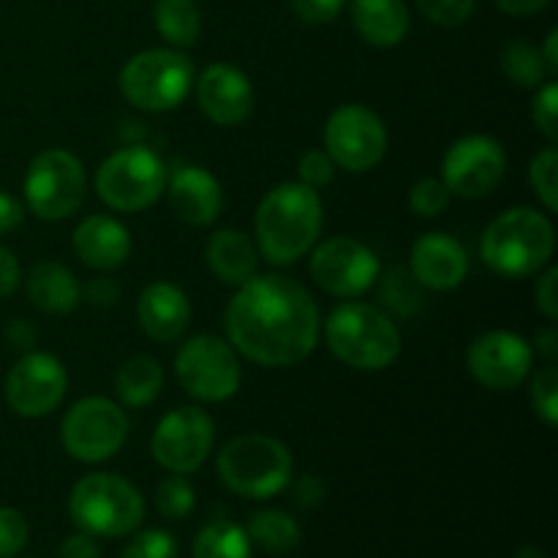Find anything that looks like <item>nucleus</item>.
Listing matches in <instances>:
<instances>
[{
	"instance_id": "1",
	"label": "nucleus",
	"mask_w": 558,
	"mask_h": 558,
	"mask_svg": "<svg viewBox=\"0 0 558 558\" xmlns=\"http://www.w3.org/2000/svg\"><path fill=\"white\" fill-rule=\"evenodd\" d=\"M234 352L262 368H289L319 343V308L308 289L281 272H256L223 311Z\"/></svg>"
},
{
	"instance_id": "2",
	"label": "nucleus",
	"mask_w": 558,
	"mask_h": 558,
	"mask_svg": "<svg viewBox=\"0 0 558 558\" xmlns=\"http://www.w3.org/2000/svg\"><path fill=\"white\" fill-rule=\"evenodd\" d=\"M325 223L319 191L300 180L278 183L262 196L254 216V243L272 267H289L311 254Z\"/></svg>"
},
{
	"instance_id": "3",
	"label": "nucleus",
	"mask_w": 558,
	"mask_h": 558,
	"mask_svg": "<svg viewBox=\"0 0 558 558\" xmlns=\"http://www.w3.org/2000/svg\"><path fill=\"white\" fill-rule=\"evenodd\" d=\"M556 251L554 223L534 207H510L485 227L480 256L499 278L521 281L548 267Z\"/></svg>"
},
{
	"instance_id": "4",
	"label": "nucleus",
	"mask_w": 558,
	"mask_h": 558,
	"mask_svg": "<svg viewBox=\"0 0 558 558\" xmlns=\"http://www.w3.org/2000/svg\"><path fill=\"white\" fill-rule=\"evenodd\" d=\"M325 341L354 371H385L401 354V330L390 314L360 300L332 308L325 322Z\"/></svg>"
},
{
	"instance_id": "5",
	"label": "nucleus",
	"mask_w": 558,
	"mask_h": 558,
	"mask_svg": "<svg viewBox=\"0 0 558 558\" xmlns=\"http://www.w3.org/2000/svg\"><path fill=\"white\" fill-rule=\"evenodd\" d=\"M294 458L281 439L267 434L234 436L218 452V477L232 494L265 501L289 488Z\"/></svg>"
},
{
	"instance_id": "6",
	"label": "nucleus",
	"mask_w": 558,
	"mask_h": 558,
	"mask_svg": "<svg viewBox=\"0 0 558 558\" xmlns=\"http://www.w3.org/2000/svg\"><path fill=\"white\" fill-rule=\"evenodd\" d=\"M69 515L80 532L90 537H125L145 521V499L140 488L118 474H87L71 488Z\"/></svg>"
},
{
	"instance_id": "7",
	"label": "nucleus",
	"mask_w": 558,
	"mask_h": 558,
	"mask_svg": "<svg viewBox=\"0 0 558 558\" xmlns=\"http://www.w3.org/2000/svg\"><path fill=\"white\" fill-rule=\"evenodd\" d=\"M194 63L178 49L136 52L120 71V93L142 112H172L194 90Z\"/></svg>"
},
{
	"instance_id": "8",
	"label": "nucleus",
	"mask_w": 558,
	"mask_h": 558,
	"mask_svg": "<svg viewBox=\"0 0 558 558\" xmlns=\"http://www.w3.org/2000/svg\"><path fill=\"white\" fill-rule=\"evenodd\" d=\"M167 178V163L156 150L120 147L96 169V194L109 210L142 213L161 199Z\"/></svg>"
},
{
	"instance_id": "9",
	"label": "nucleus",
	"mask_w": 558,
	"mask_h": 558,
	"mask_svg": "<svg viewBox=\"0 0 558 558\" xmlns=\"http://www.w3.org/2000/svg\"><path fill=\"white\" fill-rule=\"evenodd\" d=\"M27 210L41 221H63L71 218L85 202L87 178L80 158L63 147L41 150L25 172Z\"/></svg>"
},
{
	"instance_id": "10",
	"label": "nucleus",
	"mask_w": 558,
	"mask_h": 558,
	"mask_svg": "<svg viewBox=\"0 0 558 558\" xmlns=\"http://www.w3.org/2000/svg\"><path fill=\"white\" fill-rule=\"evenodd\" d=\"M129 441V417L120 403L104 396H87L71 403L60 423V445L80 463H104Z\"/></svg>"
},
{
	"instance_id": "11",
	"label": "nucleus",
	"mask_w": 558,
	"mask_h": 558,
	"mask_svg": "<svg viewBox=\"0 0 558 558\" xmlns=\"http://www.w3.org/2000/svg\"><path fill=\"white\" fill-rule=\"evenodd\" d=\"M174 376L194 401L223 403L238 396L243 368L238 352L218 336H194L174 357Z\"/></svg>"
},
{
	"instance_id": "12",
	"label": "nucleus",
	"mask_w": 558,
	"mask_h": 558,
	"mask_svg": "<svg viewBox=\"0 0 558 558\" xmlns=\"http://www.w3.org/2000/svg\"><path fill=\"white\" fill-rule=\"evenodd\" d=\"M387 125L363 104H341L325 123V150L343 172H371L387 156Z\"/></svg>"
},
{
	"instance_id": "13",
	"label": "nucleus",
	"mask_w": 558,
	"mask_h": 558,
	"mask_svg": "<svg viewBox=\"0 0 558 558\" xmlns=\"http://www.w3.org/2000/svg\"><path fill=\"white\" fill-rule=\"evenodd\" d=\"M381 262L360 240L338 234L311 248V278L338 300H357L379 281Z\"/></svg>"
},
{
	"instance_id": "14",
	"label": "nucleus",
	"mask_w": 558,
	"mask_h": 558,
	"mask_svg": "<svg viewBox=\"0 0 558 558\" xmlns=\"http://www.w3.org/2000/svg\"><path fill=\"white\" fill-rule=\"evenodd\" d=\"M216 445V423L199 407H178L158 420L150 452L172 474H194L205 466Z\"/></svg>"
},
{
	"instance_id": "15",
	"label": "nucleus",
	"mask_w": 558,
	"mask_h": 558,
	"mask_svg": "<svg viewBox=\"0 0 558 558\" xmlns=\"http://www.w3.org/2000/svg\"><path fill=\"white\" fill-rule=\"evenodd\" d=\"M507 172V153L494 136L466 134L447 147L441 158V180L452 196L485 199L499 189Z\"/></svg>"
},
{
	"instance_id": "16",
	"label": "nucleus",
	"mask_w": 558,
	"mask_h": 558,
	"mask_svg": "<svg viewBox=\"0 0 558 558\" xmlns=\"http://www.w3.org/2000/svg\"><path fill=\"white\" fill-rule=\"evenodd\" d=\"M69 390V374L63 363L49 352H27L5 376V403L25 420L52 414Z\"/></svg>"
},
{
	"instance_id": "17",
	"label": "nucleus",
	"mask_w": 558,
	"mask_h": 558,
	"mask_svg": "<svg viewBox=\"0 0 558 558\" xmlns=\"http://www.w3.org/2000/svg\"><path fill=\"white\" fill-rule=\"evenodd\" d=\"M534 349L510 330H488L469 343L466 368L485 390L507 392L521 387L532 374Z\"/></svg>"
},
{
	"instance_id": "18",
	"label": "nucleus",
	"mask_w": 558,
	"mask_h": 558,
	"mask_svg": "<svg viewBox=\"0 0 558 558\" xmlns=\"http://www.w3.org/2000/svg\"><path fill=\"white\" fill-rule=\"evenodd\" d=\"M196 104L210 123L221 129L245 123L254 112V87L251 80L232 63H213L194 80Z\"/></svg>"
},
{
	"instance_id": "19",
	"label": "nucleus",
	"mask_w": 558,
	"mask_h": 558,
	"mask_svg": "<svg viewBox=\"0 0 558 558\" xmlns=\"http://www.w3.org/2000/svg\"><path fill=\"white\" fill-rule=\"evenodd\" d=\"M409 272L430 292L458 289L469 276V254L458 238L447 232H425L412 245Z\"/></svg>"
},
{
	"instance_id": "20",
	"label": "nucleus",
	"mask_w": 558,
	"mask_h": 558,
	"mask_svg": "<svg viewBox=\"0 0 558 558\" xmlns=\"http://www.w3.org/2000/svg\"><path fill=\"white\" fill-rule=\"evenodd\" d=\"M167 199L189 227H210L223 210L221 183L202 167H180L167 178Z\"/></svg>"
},
{
	"instance_id": "21",
	"label": "nucleus",
	"mask_w": 558,
	"mask_h": 558,
	"mask_svg": "<svg viewBox=\"0 0 558 558\" xmlns=\"http://www.w3.org/2000/svg\"><path fill=\"white\" fill-rule=\"evenodd\" d=\"M136 322L156 343H174L191 325L189 294L169 281H153L136 300Z\"/></svg>"
},
{
	"instance_id": "22",
	"label": "nucleus",
	"mask_w": 558,
	"mask_h": 558,
	"mask_svg": "<svg viewBox=\"0 0 558 558\" xmlns=\"http://www.w3.org/2000/svg\"><path fill=\"white\" fill-rule=\"evenodd\" d=\"M71 248L76 259L90 270L112 272L123 267L131 256V232L112 216H87L76 223L71 234Z\"/></svg>"
},
{
	"instance_id": "23",
	"label": "nucleus",
	"mask_w": 558,
	"mask_h": 558,
	"mask_svg": "<svg viewBox=\"0 0 558 558\" xmlns=\"http://www.w3.org/2000/svg\"><path fill=\"white\" fill-rule=\"evenodd\" d=\"M205 259L213 276L227 287H243L259 272V248L243 229H218L205 245Z\"/></svg>"
},
{
	"instance_id": "24",
	"label": "nucleus",
	"mask_w": 558,
	"mask_h": 558,
	"mask_svg": "<svg viewBox=\"0 0 558 558\" xmlns=\"http://www.w3.org/2000/svg\"><path fill=\"white\" fill-rule=\"evenodd\" d=\"M27 300L36 305L38 311L52 316L71 314L82 300V287L76 281L74 272L63 265V262L44 259L31 267L25 278Z\"/></svg>"
},
{
	"instance_id": "25",
	"label": "nucleus",
	"mask_w": 558,
	"mask_h": 558,
	"mask_svg": "<svg viewBox=\"0 0 558 558\" xmlns=\"http://www.w3.org/2000/svg\"><path fill=\"white\" fill-rule=\"evenodd\" d=\"M352 22L360 38L379 49L398 47L409 33L403 0H352Z\"/></svg>"
},
{
	"instance_id": "26",
	"label": "nucleus",
	"mask_w": 558,
	"mask_h": 558,
	"mask_svg": "<svg viewBox=\"0 0 558 558\" xmlns=\"http://www.w3.org/2000/svg\"><path fill=\"white\" fill-rule=\"evenodd\" d=\"M163 387V365L156 357H136L125 360L114 374V396L123 407L145 409L161 396Z\"/></svg>"
},
{
	"instance_id": "27",
	"label": "nucleus",
	"mask_w": 558,
	"mask_h": 558,
	"mask_svg": "<svg viewBox=\"0 0 558 558\" xmlns=\"http://www.w3.org/2000/svg\"><path fill=\"white\" fill-rule=\"evenodd\" d=\"M251 545H259L265 554H292L300 545V526L289 512L283 510H259L248 518Z\"/></svg>"
},
{
	"instance_id": "28",
	"label": "nucleus",
	"mask_w": 558,
	"mask_h": 558,
	"mask_svg": "<svg viewBox=\"0 0 558 558\" xmlns=\"http://www.w3.org/2000/svg\"><path fill=\"white\" fill-rule=\"evenodd\" d=\"M156 27L172 47H191L202 33V14L194 0H158Z\"/></svg>"
},
{
	"instance_id": "29",
	"label": "nucleus",
	"mask_w": 558,
	"mask_h": 558,
	"mask_svg": "<svg viewBox=\"0 0 558 558\" xmlns=\"http://www.w3.org/2000/svg\"><path fill=\"white\" fill-rule=\"evenodd\" d=\"M194 558H251V539L232 521H213L196 534Z\"/></svg>"
},
{
	"instance_id": "30",
	"label": "nucleus",
	"mask_w": 558,
	"mask_h": 558,
	"mask_svg": "<svg viewBox=\"0 0 558 558\" xmlns=\"http://www.w3.org/2000/svg\"><path fill=\"white\" fill-rule=\"evenodd\" d=\"M501 71H505V76L512 85L534 87V90H537L539 85H545L550 76L539 49L532 47L529 41L507 44L505 52H501Z\"/></svg>"
},
{
	"instance_id": "31",
	"label": "nucleus",
	"mask_w": 558,
	"mask_h": 558,
	"mask_svg": "<svg viewBox=\"0 0 558 558\" xmlns=\"http://www.w3.org/2000/svg\"><path fill=\"white\" fill-rule=\"evenodd\" d=\"M379 298L392 314L414 316L423 308V287L414 281L407 267H390V270H385V276L379 272Z\"/></svg>"
},
{
	"instance_id": "32",
	"label": "nucleus",
	"mask_w": 558,
	"mask_h": 558,
	"mask_svg": "<svg viewBox=\"0 0 558 558\" xmlns=\"http://www.w3.org/2000/svg\"><path fill=\"white\" fill-rule=\"evenodd\" d=\"M156 507L167 521H183V518H189L194 512L196 490L185 480V474H172V477L158 483Z\"/></svg>"
},
{
	"instance_id": "33",
	"label": "nucleus",
	"mask_w": 558,
	"mask_h": 558,
	"mask_svg": "<svg viewBox=\"0 0 558 558\" xmlns=\"http://www.w3.org/2000/svg\"><path fill=\"white\" fill-rule=\"evenodd\" d=\"M529 183H532L534 194L543 202L545 210H558V150L554 145L543 147L537 156L529 163Z\"/></svg>"
},
{
	"instance_id": "34",
	"label": "nucleus",
	"mask_w": 558,
	"mask_h": 558,
	"mask_svg": "<svg viewBox=\"0 0 558 558\" xmlns=\"http://www.w3.org/2000/svg\"><path fill=\"white\" fill-rule=\"evenodd\" d=\"M452 194L441 178H423L409 191V207L420 218H436L447 210Z\"/></svg>"
},
{
	"instance_id": "35",
	"label": "nucleus",
	"mask_w": 558,
	"mask_h": 558,
	"mask_svg": "<svg viewBox=\"0 0 558 558\" xmlns=\"http://www.w3.org/2000/svg\"><path fill=\"white\" fill-rule=\"evenodd\" d=\"M532 407L534 414L543 420L548 428L558 425V368L554 363L537 371L532 379Z\"/></svg>"
},
{
	"instance_id": "36",
	"label": "nucleus",
	"mask_w": 558,
	"mask_h": 558,
	"mask_svg": "<svg viewBox=\"0 0 558 558\" xmlns=\"http://www.w3.org/2000/svg\"><path fill=\"white\" fill-rule=\"evenodd\" d=\"M120 558H178V539L163 529H145L125 543Z\"/></svg>"
},
{
	"instance_id": "37",
	"label": "nucleus",
	"mask_w": 558,
	"mask_h": 558,
	"mask_svg": "<svg viewBox=\"0 0 558 558\" xmlns=\"http://www.w3.org/2000/svg\"><path fill=\"white\" fill-rule=\"evenodd\" d=\"M31 526L14 507H0V558H14L25 550Z\"/></svg>"
},
{
	"instance_id": "38",
	"label": "nucleus",
	"mask_w": 558,
	"mask_h": 558,
	"mask_svg": "<svg viewBox=\"0 0 558 558\" xmlns=\"http://www.w3.org/2000/svg\"><path fill=\"white\" fill-rule=\"evenodd\" d=\"M532 120L537 125L539 134L548 136L554 145L558 140V85L556 82H545L537 87V96L532 101Z\"/></svg>"
},
{
	"instance_id": "39",
	"label": "nucleus",
	"mask_w": 558,
	"mask_h": 558,
	"mask_svg": "<svg viewBox=\"0 0 558 558\" xmlns=\"http://www.w3.org/2000/svg\"><path fill=\"white\" fill-rule=\"evenodd\" d=\"M336 172H338V167H336V161L330 158V153L319 150V147L305 153L298 163L300 183L308 185V189H314V191L327 189V185L336 180Z\"/></svg>"
},
{
	"instance_id": "40",
	"label": "nucleus",
	"mask_w": 558,
	"mask_h": 558,
	"mask_svg": "<svg viewBox=\"0 0 558 558\" xmlns=\"http://www.w3.org/2000/svg\"><path fill=\"white\" fill-rule=\"evenodd\" d=\"M420 11L441 27L463 25L474 14L477 0H417Z\"/></svg>"
},
{
	"instance_id": "41",
	"label": "nucleus",
	"mask_w": 558,
	"mask_h": 558,
	"mask_svg": "<svg viewBox=\"0 0 558 558\" xmlns=\"http://www.w3.org/2000/svg\"><path fill=\"white\" fill-rule=\"evenodd\" d=\"M347 0H292V11L305 25H327L343 11Z\"/></svg>"
},
{
	"instance_id": "42",
	"label": "nucleus",
	"mask_w": 558,
	"mask_h": 558,
	"mask_svg": "<svg viewBox=\"0 0 558 558\" xmlns=\"http://www.w3.org/2000/svg\"><path fill=\"white\" fill-rule=\"evenodd\" d=\"M534 303L548 322L558 319V267H548L534 289Z\"/></svg>"
},
{
	"instance_id": "43",
	"label": "nucleus",
	"mask_w": 558,
	"mask_h": 558,
	"mask_svg": "<svg viewBox=\"0 0 558 558\" xmlns=\"http://www.w3.org/2000/svg\"><path fill=\"white\" fill-rule=\"evenodd\" d=\"M20 283H22L20 259H16L9 248L0 245V300L11 298V294L20 289Z\"/></svg>"
},
{
	"instance_id": "44",
	"label": "nucleus",
	"mask_w": 558,
	"mask_h": 558,
	"mask_svg": "<svg viewBox=\"0 0 558 558\" xmlns=\"http://www.w3.org/2000/svg\"><path fill=\"white\" fill-rule=\"evenodd\" d=\"M60 558H101V548H98L96 537L76 532L60 543Z\"/></svg>"
},
{
	"instance_id": "45",
	"label": "nucleus",
	"mask_w": 558,
	"mask_h": 558,
	"mask_svg": "<svg viewBox=\"0 0 558 558\" xmlns=\"http://www.w3.org/2000/svg\"><path fill=\"white\" fill-rule=\"evenodd\" d=\"M82 298L96 308H112L114 300H118V283L109 281V278H96L87 287H82Z\"/></svg>"
},
{
	"instance_id": "46",
	"label": "nucleus",
	"mask_w": 558,
	"mask_h": 558,
	"mask_svg": "<svg viewBox=\"0 0 558 558\" xmlns=\"http://www.w3.org/2000/svg\"><path fill=\"white\" fill-rule=\"evenodd\" d=\"M22 218H25V207H22V202L14 199L11 194H5V191H0V234L14 232V229L22 223Z\"/></svg>"
},
{
	"instance_id": "47",
	"label": "nucleus",
	"mask_w": 558,
	"mask_h": 558,
	"mask_svg": "<svg viewBox=\"0 0 558 558\" xmlns=\"http://www.w3.org/2000/svg\"><path fill=\"white\" fill-rule=\"evenodd\" d=\"M322 494H325V488H322L319 480L303 477L298 480V488H294V501L300 507H316L322 501Z\"/></svg>"
},
{
	"instance_id": "48",
	"label": "nucleus",
	"mask_w": 558,
	"mask_h": 558,
	"mask_svg": "<svg viewBox=\"0 0 558 558\" xmlns=\"http://www.w3.org/2000/svg\"><path fill=\"white\" fill-rule=\"evenodd\" d=\"M5 336H9L11 347H16V349H31L33 343L38 341L36 327H33L31 322H25V319H16L14 325H11L9 330H5Z\"/></svg>"
},
{
	"instance_id": "49",
	"label": "nucleus",
	"mask_w": 558,
	"mask_h": 558,
	"mask_svg": "<svg viewBox=\"0 0 558 558\" xmlns=\"http://www.w3.org/2000/svg\"><path fill=\"white\" fill-rule=\"evenodd\" d=\"M548 3L550 0H496V5L510 16H532L543 11Z\"/></svg>"
},
{
	"instance_id": "50",
	"label": "nucleus",
	"mask_w": 558,
	"mask_h": 558,
	"mask_svg": "<svg viewBox=\"0 0 558 558\" xmlns=\"http://www.w3.org/2000/svg\"><path fill=\"white\" fill-rule=\"evenodd\" d=\"M532 349H537V352L543 354L548 363H554V360L558 357V332L554 330V327H548V330H539L537 338H534Z\"/></svg>"
},
{
	"instance_id": "51",
	"label": "nucleus",
	"mask_w": 558,
	"mask_h": 558,
	"mask_svg": "<svg viewBox=\"0 0 558 558\" xmlns=\"http://www.w3.org/2000/svg\"><path fill=\"white\" fill-rule=\"evenodd\" d=\"M539 54H543V60H545V65H548L550 74H556L558 71V31L556 27L548 33V38H545V47L539 49Z\"/></svg>"
},
{
	"instance_id": "52",
	"label": "nucleus",
	"mask_w": 558,
	"mask_h": 558,
	"mask_svg": "<svg viewBox=\"0 0 558 558\" xmlns=\"http://www.w3.org/2000/svg\"><path fill=\"white\" fill-rule=\"evenodd\" d=\"M515 558H545V554L539 548H534V545H526V548L518 550Z\"/></svg>"
}]
</instances>
